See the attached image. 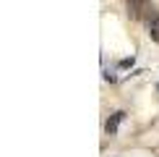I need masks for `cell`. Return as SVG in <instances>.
<instances>
[{
	"label": "cell",
	"mask_w": 159,
	"mask_h": 157,
	"mask_svg": "<svg viewBox=\"0 0 159 157\" xmlns=\"http://www.w3.org/2000/svg\"><path fill=\"white\" fill-rule=\"evenodd\" d=\"M149 29H151V37L159 42V16H151L149 18Z\"/></svg>",
	"instance_id": "cell-1"
},
{
	"label": "cell",
	"mask_w": 159,
	"mask_h": 157,
	"mask_svg": "<svg viewBox=\"0 0 159 157\" xmlns=\"http://www.w3.org/2000/svg\"><path fill=\"white\" fill-rule=\"evenodd\" d=\"M120 121H123V113H115V118H112V121H107V131H110V134L117 128V123H120Z\"/></svg>",
	"instance_id": "cell-2"
},
{
	"label": "cell",
	"mask_w": 159,
	"mask_h": 157,
	"mask_svg": "<svg viewBox=\"0 0 159 157\" xmlns=\"http://www.w3.org/2000/svg\"><path fill=\"white\" fill-rule=\"evenodd\" d=\"M157 89H159V84H157Z\"/></svg>",
	"instance_id": "cell-3"
}]
</instances>
